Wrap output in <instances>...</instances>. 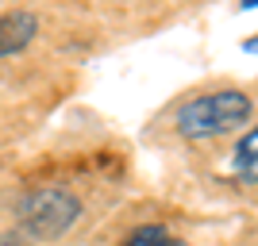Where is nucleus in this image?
Returning a JSON list of instances; mask_svg holds the SVG:
<instances>
[{"instance_id":"1","label":"nucleus","mask_w":258,"mask_h":246,"mask_svg":"<svg viewBox=\"0 0 258 246\" xmlns=\"http://www.w3.org/2000/svg\"><path fill=\"white\" fill-rule=\"evenodd\" d=\"M250 116H254V104H250L247 93L216 89V93H201V97L185 100L173 116V127H177L181 139L205 142V139H220V135L239 131Z\"/></svg>"},{"instance_id":"4","label":"nucleus","mask_w":258,"mask_h":246,"mask_svg":"<svg viewBox=\"0 0 258 246\" xmlns=\"http://www.w3.org/2000/svg\"><path fill=\"white\" fill-rule=\"evenodd\" d=\"M231 170H235L247 185H254V189H258V127H250L247 135L235 142V154H231Z\"/></svg>"},{"instance_id":"5","label":"nucleus","mask_w":258,"mask_h":246,"mask_svg":"<svg viewBox=\"0 0 258 246\" xmlns=\"http://www.w3.org/2000/svg\"><path fill=\"white\" fill-rule=\"evenodd\" d=\"M166 238H170V231H166V227H158V223H151V227H139L135 235L123 238L119 246H162Z\"/></svg>"},{"instance_id":"3","label":"nucleus","mask_w":258,"mask_h":246,"mask_svg":"<svg viewBox=\"0 0 258 246\" xmlns=\"http://www.w3.org/2000/svg\"><path fill=\"white\" fill-rule=\"evenodd\" d=\"M39 35V16L27 8H16V12H4L0 16V58H12V54L27 50Z\"/></svg>"},{"instance_id":"2","label":"nucleus","mask_w":258,"mask_h":246,"mask_svg":"<svg viewBox=\"0 0 258 246\" xmlns=\"http://www.w3.org/2000/svg\"><path fill=\"white\" fill-rule=\"evenodd\" d=\"M81 219V200L70 189H35L20 200V227L39 242L62 238Z\"/></svg>"},{"instance_id":"6","label":"nucleus","mask_w":258,"mask_h":246,"mask_svg":"<svg viewBox=\"0 0 258 246\" xmlns=\"http://www.w3.org/2000/svg\"><path fill=\"white\" fill-rule=\"evenodd\" d=\"M243 50H247V54H258V39H250V43H243Z\"/></svg>"},{"instance_id":"7","label":"nucleus","mask_w":258,"mask_h":246,"mask_svg":"<svg viewBox=\"0 0 258 246\" xmlns=\"http://www.w3.org/2000/svg\"><path fill=\"white\" fill-rule=\"evenodd\" d=\"M162 246H189V242H185V238H166Z\"/></svg>"}]
</instances>
